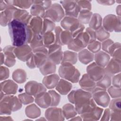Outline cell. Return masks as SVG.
I'll return each instance as SVG.
<instances>
[{
    "label": "cell",
    "mask_w": 121,
    "mask_h": 121,
    "mask_svg": "<svg viewBox=\"0 0 121 121\" xmlns=\"http://www.w3.org/2000/svg\"><path fill=\"white\" fill-rule=\"evenodd\" d=\"M78 58L82 63L86 64L93 60L94 54L87 50L84 49L79 52Z\"/></svg>",
    "instance_id": "cell-17"
},
{
    "label": "cell",
    "mask_w": 121,
    "mask_h": 121,
    "mask_svg": "<svg viewBox=\"0 0 121 121\" xmlns=\"http://www.w3.org/2000/svg\"><path fill=\"white\" fill-rule=\"evenodd\" d=\"M17 88V84L10 80L1 83V92L5 94L10 95L16 93Z\"/></svg>",
    "instance_id": "cell-13"
},
{
    "label": "cell",
    "mask_w": 121,
    "mask_h": 121,
    "mask_svg": "<svg viewBox=\"0 0 121 121\" xmlns=\"http://www.w3.org/2000/svg\"><path fill=\"white\" fill-rule=\"evenodd\" d=\"M113 42L111 40H107L104 41L102 43V48L106 52L108 53L110 48L112 45Z\"/></svg>",
    "instance_id": "cell-35"
},
{
    "label": "cell",
    "mask_w": 121,
    "mask_h": 121,
    "mask_svg": "<svg viewBox=\"0 0 121 121\" xmlns=\"http://www.w3.org/2000/svg\"><path fill=\"white\" fill-rule=\"evenodd\" d=\"M35 102L43 108H45L51 104V96L47 93L42 92L35 96Z\"/></svg>",
    "instance_id": "cell-14"
},
{
    "label": "cell",
    "mask_w": 121,
    "mask_h": 121,
    "mask_svg": "<svg viewBox=\"0 0 121 121\" xmlns=\"http://www.w3.org/2000/svg\"><path fill=\"white\" fill-rule=\"evenodd\" d=\"M8 27L12 45L16 47L30 43L35 35L28 24L18 19L11 20Z\"/></svg>",
    "instance_id": "cell-1"
},
{
    "label": "cell",
    "mask_w": 121,
    "mask_h": 121,
    "mask_svg": "<svg viewBox=\"0 0 121 121\" xmlns=\"http://www.w3.org/2000/svg\"><path fill=\"white\" fill-rule=\"evenodd\" d=\"M72 86L70 83H69L63 79H61L58 83L56 86V89L61 94L66 95L70 90Z\"/></svg>",
    "instance_id": "cell-20"
},
{
    "label": "cell",
    "mask_w": 121,
    "mask_h": 121,
    "mask_svg": "<svg viewBox=\"0 0 121 121\" xmlns=\"http://www.w3.org/2000/svg\"><path fill=\"white\" fill-rule=\"evenodd\" d=\"M49 93L51 95V97L52 98L51 100H52L51 105L55 106L58 105L60 99V95L53 90H51L50 92H49Z\"/></svg>",
    "instance_id": "cell-30"
},
{
    "label": "cell",
    "mask_w": 121,
    "mask_h": 121,
    "mask_svg": "<svg viewBox=\"0 0 121 121\" xmlns=\"http://www.w3.org/2000/svg\"><path fill=\"white\" fill-rule=\"evenodd\" d=\"M14 48L11 46H6L3 49V52L5 55V61L4 64L8 67H11L13 66L16 62L14 55Z\"/></svg>",
    "instance_id": "cell-10"
},
{
    "label": "cell",
    "mask_w": 121,
    "mask_h": 121,
    "mask_svg": "<svg viewBox=\"0 0 121 121\" xmlns=\"http://www.w3.org/2000/svg\"><path fill=\"white\" fill-rule=\"evenodd\" d=\"M9 77V70L4 66L0 67V80H4Z\"/></svg>",
    "instance_id": "cell-34"
},
{
    "label": "cell",
    "mask_w": 121,
    "mask_h": 121,
    "mask_svg": "<svg viewBox=\"0 0 121 121\" xmlns=\"http://www.w3.org/2000/svg\"><path fill=\"white\" fill-rule=\"evenodd\" d=\"M118 107L120 108V101L118 102L117 99H114L112 100L111 103L110 104V107L112 110H117Z\"/></svg>",
    "instance_id": "cell-36"
},
{
    "label": "cell",
    "mask_w": 121,
    "mask_h": 121,
    "mask_svg": "<svg viewBox=\"0 0 121 121\" xmlns=\"http://www.w3.org/2000/svg\"><path fill=\"white\" fill-rule=\"evenodd\" d=\"M15 55L22 61L28 60L32 56L31 49L28 45L15 47L14 50Z\"/></svg>",
    "instance_id": "cell-8"
},
{
    "label": "cell",
    "mask_w": 121,
    "mask_h": 121,
    "mask_svg": "<svg viewBox=\"0 0 121 121\" xmlns=\"http://www.w3.org/2000/svg\"><path fill=\"white\" fill-rule=\"evenodd\" d=\"M17 9L12 5H8L3 11L0 13V25L5 26L13 19V15Z\"/></svg>",
    "instance_id": "cell-7"
},
{
    "label": "cell",
    "mask_w": 121,
    "mask_h": 121,
    "mask_svg": "<svg viewBox=\"0 0 121 121\" xmlns=\"http://www.w3.org/2000/svg\"><path fill=\"white\" fill-rule=\"evenodd\" d=\"M95 34L96 38L101 41L106 39L110 36L109 34L102 26H101L99 29L95 31Z\"/></svg>",
    "instance_id": "cell-28"
},
{
    "label": "cell",
    "mask_w": 121,
    "mask_h": 121,
    "mask_svg": "<svg viewBox=\"0 0 121 121\" xmlns=\"http://www.w3.org/2000/svg\"><path fill=\"white\" fill-rule=\"evenodd\" d=\"M19 98L21 102L24 104H27L33 101V98L29 95V94H21L19 95Z\"/></svg>",
    "instance_id": "cell-33"
},
{
    "label": "cell",
    "mask_w": 121,
    "mask_h": 121,
    "mask_svg": "<svg viewBox=\"0 0 121 121\" xmlns=\"http://www.w3.org/2000/svg\"><path fill=\"white\" fill-rule=\"evenodd\" d=\"M92 96L95 101L99 105L106 107L110 102V98L105 89L95 88L92 91Z\"/></svg>",
    "instance_id": "cell-4"
},
{
    "label": "cell",
    "mask_w": 121,
    "mask_h": 121,
    "mask_svg": "<svg viewBox=\"0 0 121 121\" xmlns=\"http://www.w3.org/2000/svg\"><path fill=\"white\" fill-rule=\"evenodd\" d=\"M86 71L88 76L95 81L100 79L105 73L104 68L99 66L95 62H93L88 66Z\"/></svg>",
    "instance_id": "cell-6"
},
{
    "label": "cell",
    "mask_w": 121,
    "mask_h": 121,
    "mask_svg": "<svg viewBox=\"0 0 121 121\" xmlns=\"http://www.w3.org/2000/svg\"><path fill=\"white\" fill-rule=\"evenodd\" d=\"M101 48V43L100 42L97 41H93L89 43L88 48L89 51L93 52H98Z\"/></svg>",
    "instance_id": "cell-32"
},
{
    "label": "cell",
    "mask_w": 121,
    "mask_h": 121,
    "mask_svg": "<svg viewBox=\"0 0 121 121\" xmlns=\"http://www.w3.org/2000/svg\"><path fill=\"white\" fill-rule=\"evenodd\" d=\"M79 85L84 90L88 91H92L96 86V83L87 74H84L79 81Z\"/></svg>",
    "instance_id": "cell-11"
},
{
    "label": "cell",
    "mask_w": 121,
    "mask_h": 121,
    "mask_svg": "<svg viewBox=\"0 0 121 121\" xmlns=\"http://www.w3.org/2000/svg\"><path fill=\"white\" fill-rule=\"evenodd\" d=\"M41 73L43 75H47L55 71V64L49 60L48 58L46 62L40 68Z\"/></svg>",
    "instance_id": "cell-19"
},
{
    "label": "cell",
    "mask_w": 121,
    "mask_h": 121,
    "mask_svg": "<svg viewBox=\"0 0 121 121\" xmlns=\"http://www.w3.org/2000/svg\"><path fill=\"white\" fill-rule=\"evenodd\" d=\"M28 26L35 35H42V20L39 17H35L31 18Z\"/></svg>",
    "instance_id": "cell-12"
},
{
    "label": "cell",
    "mask_w": 121,
    "mask_h": 121,
    "mask_svg": "<svg viewBox=\"0 0 121 121\" xmlns=\"http://www.w3.org/2000/svg\"><path fill=\"white\" fill-rule=\"evenodd\" d=\"M64 115L67 118L74 116L76 114V112L73 105L70 104H67L64 105L63 107Z\"/></svg>",
    "instance_id": "cell-27"
},
{
    "label": "cell",
    "mask_w": 121,
    "mask_h": 121,
    "mask_svg": "<svg viewBox=\"0 0 121 121\" xmlns=\"http://www.w3.org/2000/svg\"><path fill=\"white\" fill-rule=\"evenodd\" d=\"M110 84L111 76L105 73L103 77L98 81H96V86L103 89H106L110 86Z\"/></svg>",
    "instance_id": "cell-23"
},
{
    "label": "cell",
    "mask_w": 121,
    "mask_h": 121,
    "mask_svg": "<svg viewBox=\"0 0 121 121\" xmlns=\"http://www.w3.org/2000/svg\"><path fill=\"white\" fill-rule=\"evenodd\" d=\"M1 65H2L3 63H4V61H5V55L4 53H3L2 52H1Z\"/></svg>",
    "instance_id": "cell-39"
},
{
    "label": "cell",
    "mask_w": 121,
    "mask_h": 121,
    "mask_svg": "<svg viewBox=\"0 0 121 121\" xmlns=\"http://www.w3.org/2000/svg\"><path fill=\"white\" fill-rule=\"evenodd\" d=\"M97 2L99 3L100 4H103V5H112V4L113 3H114V1H108V0H98V1H97Z\"/></svg>",
    "instance_id": "cell-37"
},
{
    "label": "cell",
    "mask_w": 121,
    "mask_h": 121,
    "mask_svg": "<svg viewBox=\"0 0 121 121\" xmlns=\"http://www.w3.org/2000/svg\"><path fill=\"white\" fill-rule=\"evenodd\" d=\"M12 77L14 80L16 82L19 83H21L25 81L26 79V74L23 70L17 69L13 72Z\"/></svg>",
    "instance_id": "cell-25"
},
{
    "label": "cell",
    "mask_w": 121,
    "mask_h": 121,
    "mask_svg": "<svg viewBox=\"0 0 121 121\" xmlns=\"http://www.w3.org/2000/svg\"><path fill=\"white\" fill-rule=\"evenodd\" d=\"M21 105L16 97L10 95H0V114H10L11 111L19 109Z\"/></svg>",
    "instance_id": "cell-2"
},
{
    "label": "cell",
    "mask_w": 121,
    "mask_h": 121,
    "mask_svg": "<svg viewBox=\"0 0 121 121\" xmlns=\"http://www.w3.org/2000/svg\"><path fill=\"white\" fill-rule=\"evenodd\" d=\"M64 13L61 6L58 3H54L46 11L44 17L52 21H59L64 17Z\"/></svg>",
    "instance_id": "cell-5"
},
{
    "label": "cell",
    "mask_w": 121,
    "mask_h": 121,
    "mask_svg": "<svg viewBox=\"0 0 121 121\" xmlns=\"http://www.w3.org/2000/svg\"><path fill=\"white\" fill-rule=\"evenodd\" d=\"M0 10L2 11L3 10H5L7 7L8 6V4H7L5 1L3 0H0Z\"/></svg>",
    "instance_id": "cell-38"
},
{
    "label": "cell",
    "mask_w": 121,
    "mask_h": 121,
    "mask_svg": "<svg viewBox=\"0 0 121 121\" xmlns=\"http://www.w3.org/2000/svg\"><path fill=\"white\" fill-rule=\"evenodd\" d=\"M59 79V78L57 75H50L43 78V83L48 88H52L57 85Z\"/></svg>",
    "instance_id": "cell-18"
},
{
    "label": "cell",
    "mask_w": 121,
    "mask_h": 121,
    "mask_svg": "<svg viewBox=\"0 0 121 121\" xmlns=\"http://www.w3.org/2000/svg\"><path fill=\"white\" fill-rule=\"evenodd\" d=\"M26 92L29 95H32L35 97L40 93L44 92L45 88L41 84L34 81H31L26 84Z\"/></svg>",
    "instance_id": "cell-9"
},
{
    "label": "cell",
    "mask_w": 121,
    "mask_h": 121,
    "mask_svg": "<svg viewBox=\"0 0 121 121\" xmlns=\"http://www.w3.org/2000/svg\"><path fill=\"white\" fill-rule=\"evenodd\" d=\"M55 26V24L53 22L51 19L46 18H44L43 21V34H44L48 32L52 31Z\"/></svg>",
    "instance_id": "cell-29"
},
{
    "label": "cell",
    "mask_w": 121,
    "mask_h": 121,
    "mask_svg": "<svg viewBox=\"0 0 121 121\" xmlns=\"http://www.w3.org/2000/svg\"><path fill=\"white\" fill-rule=\"evenodd\" d=\"M43 43L45 46L48 47L54 43V36L53 34L51 32H48L43 34Z\"/></svg>",
    "instance_id": "cell-26"
},
{
    "label": "cell",
    "mask_w": 121,
    "mask_h": 121,
    "mask_svg": "<svg viewBox=\"0 0 121 121\" xmlns=\"http://www.w3.org/2000/svg\"><path fill=\"white\" fill-rule=\"evenodd\" d=\"M59 72L61 77L72 82H78L80 76L79 71L72 64L69 63H62L59 68Z\"/></svg>",
    "instance_id": "cell-3"
},
{
    "label": "cell",
    "mask_w": 121,
    "mask_h": 121,
    "mask_svg": "<svg viewBox=\"0 0 121 121\" xmlns=\"http://www.w3.org/2000/svg\"><path fill=\"white\" fill-rule=\"evenodd\" d=\"M33 4L31 9V14L37 17H44L45 9L41 4L40 1H34Z\"/></svg>",
    "instance_id": "cell-16"
},
{
    "label": "cell",
    "mask_w": 121,
    "mask_h": 121,
    "mask_svg": "<svg viewBox=\"0 0 121 121\" xmlns=\"http://www.w3.org/2000/svg\"><path fill=\"white\" fill-rule=\"evenodd\" d=\"M95 60L96 64L104 68L108 63L110 60L109 55L104 52H97L95 56Z\"/></svg>",
    "instance_id": "cell-15"
},
{
    "label": "cell",
    "mask_w": 121,
    "mask_h": 121,
    "mask_svg": "<svg viewBox=\"0 0 121 121\" xmlns=\"http://www.w3.org/2000/svg\"><path fill=\"white\" fill-rule=\"evenodd\" d=\"M77 54L69 51H66L63 53L61 63H69L71 64H74L77 62Z\"/></svg>",
    "instance_id": "cell-22"
},
{
    "label": "cell",
    "mask_w": 121,
    "mask_h": 121,
    "mask_svg": "<svg viewBox=\"0 0 121 121\" xmlns=\"http://www.w3.org/2000/svg\"><path fill=\"white\" fill-rule=\"evenodd\" d=\"M102 18L99 14H95L92 15L89 22L90 28L94 30H96L101 26Z\"/></svg>",
    "instance_id": "cell-21"
},
{
    "label": "cell",
    "mask_w": 121,
    "mask_h": 121,
    "mask_svg": "<svg viewBox=\"0 0 121 121\" xmlns=\"http://www.w3.org/2000/svg\"><path fill=\"white\" fill-rule=\"evenodd\" d=\"M92 16V13L91 11L89 10H82L78 15V20L81 24H87L90 22Z\"/></svg>",
    "instance_id": "cell-24"
},
{
    "label": "cell",
    "mask_w": 121,
    "mask_h": 121,
    "mask_svg": "<svg viewBox=\"0 0 121 121\" xmlns=\"http://www.w3.org/2000/svg\"><path fill=\"white\" fill-rule=\"evenodd\" d=\"M80 11L82 10H89L91 9V4L89 1H77Z\"/></svg>",
    "instance_id": "cell-31"
}]
</instances>
